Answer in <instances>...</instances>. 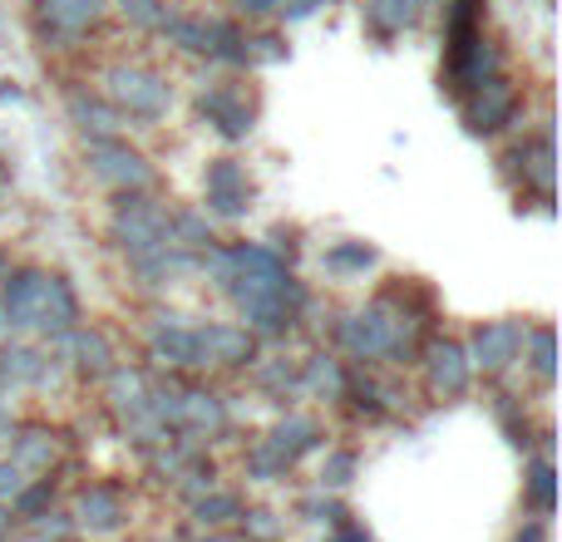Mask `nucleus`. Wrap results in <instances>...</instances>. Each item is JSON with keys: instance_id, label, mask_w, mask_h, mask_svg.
I'll return each mask as SVG.
<instances>
[{"instance_id": "20", "label": "nucleus", "mask_w": 562, "mask_h": 542, "mask_svg": "<svg viewBox=\"0 0 562 542\" xmlns=\"http://www.w3.org/2000/svg\"><path fill=\"white\" fill-rule=\"evenodd\" d=\"M346 360H336L330 350H316L311 360H301V395L311 399H340L346 395Z\"/></svg>"}, {"instance_id": "22", "label": "nucleus", "mask_w": 562, "mask_h": 542, "mask_svg": "<svg viewBox=\"0 0 562 542\" xmlns=\"http://www.w3.org/2000/svg\"><path fill=\"white\" fill-rule=\"evenodd\" d=\"M419 25V0H366V30L375 39H395Z\"/></svg>"}, {"instance_id": "17", "label": "nucleus", "mask_w": 562, "mask_h": 542, "mask_svg": "<svg viewBox=\"0 0 562 542\" xmlns=\"http://www.w3.org/2000/svg\"><path fill=\"white\" fill-rule=\"evenodd\" d=\"M198 267V257L193 252H183L178 242H164V247H154V252H138V257H128V271H134L144 286H173L178 276H188V271Z\"/></svg>"}, {"instance_id": "16", "label": "nucleus", "mask_w": 562, "mask_h": 542, "mask_svg": "<svg viewBox=\"0 0 562 542\" xmlns=\"http://www.w3.org/2000/svg\"><path fill=\"white\" fill-rule=\"evenodd\" d=\"M69 118L85 134V144H94V138H124V124H128L104 94H85V89L69 94Z\"/></svg>"}, {"instance_id": "14", "label": "nucleus", "mask_w": 562, "mask_h": 542, "mask_svg": "<svg viewBox=\"0 0 562 542\" xmlns=\"http://www.w3.org/2000/svg\"><path fill=\"white\" fill-rule=\"evenodd\" d=\"M49 346H55L59 355H65L85 380H104L109 370L119 365L109 336H104V330H94V326H75V330H65V336H55Z\"/></svg>"}, {"instance_id": "27", "label": "nucleus", "mask_w": 562, "mask_h": 542, "mask_svg": "<svg viewBox=\"0 0 562 542\" xmlns=\"http://www.w3.org/2000/svg\"><path fill=\"white\" fill-rule=\"evenodd\" d=\"M109 5H114L134 30H158L164 25V15H168L164 0H109Z\"/></svg>"}, {"instance_id": "24", "label": "nucleus", "mask_w": 562, "mask_h": 542, "mask_svg": "<svg viewBox=\"0 0 562 542\" xmlns=\"http://www.w3.org/2000/svg\"><path fill=\"white\" fill-rule=\"evenodd\" d=\"M321 262H326L330 276H366V271L380 262V252L370 242H356V237H350V242L326 247V257H321Z\"/></svg>"}, {"instance_id": "36", "label": "nucleus", "mask_w": 562, "mask_h": 542, "mask_svg": "<svg viewBox=\"0 0 562 542\" xmlns=\"http://www.w3.org/2000/svg\"><path fill=\"white\" fill-rule=\"evenodd\" d=\"M227 513H237V498H213V504H203V518H213V523H223Z\"/></svg>"}, {"instance_id": "37", "label": "nucleus", "mask_w": 562, "mask_h": 542, "mask_svg": "<svg viewBox=\"0 0 562 542\" xmlns=\"http://www.w3.org/2000/svg\"><path fill=\"white\" fill-rule=\"evenodd\" d=\"M20 488V468L15 464H0V494H15Z\"/></svg>"}, {"instance_id": "11", "label": "nucleus", "mask_w": 562, "mask_h": 542, "mask_svg": "<svg viewBox=\"0 0 562 542\" xmlns=\"http://www.w3.org/2000/svg\"><path fill=\"white\" fill-rule=\"evenodd\" d=\"M203 193H207V217H247L252 207V178L237 158H213L203 173Z\"/></svg>"}, {"instance_id": "34", "label": "nucleus", "mask_w": 562, "mask_h": 542, "mask_svg": "<svg viewBox=\"0 0 562 542\" xmlns=\"http://www.w3.org/2000/svg\"><path fill=\"white\" fill-rule=\"evenodd\" d=\"M528 478H533V484H528V488H533V498H538V504H553V468H548V464H533V474H528Z\"/></svg>"}, {"instance_id": "35", "label": "nucleus", "mask_w": 562, "mask_h": 542, "mask_svg": "<svg viewBox=\"0 0 562 542\" xmlns=\"http://www.w3.org/2000/svg\"><path fill=\"white\" fill-rule=\"evenodd\" d=\"M277 5H281V0H233V10H237V15H247V20L277 15Z\"/></svg>"}, {"instance_id": "10", "label": "nucleus", "mask_w": 562, "mask_h": 542, "mask_svg": "<svg viewBox=\"0 0 562 542\" xmlns=\"http://www.w3.org/2000/svg\"><path fill=\"white\" fill-rule=\"evenodd\" d=\"M198 114L213 124V134H223L227 144H243L257 128V109L247 104V94L237 84H207L198 94Z\"/></svg>"}, {"instance_id": "15", "label": "nucleus", "mask_w": 562, "mask_h": 542, "mask_svg": "<svg viewBox=\"0 0 562 542\" xmlns=\"http://www.w3.org/2000/svg\"><path fill=\"white\" fill-rule=\"evenodd\" d=\"M198 340H203V360L223 370H252V360L262 355V340L247 326H198Z\"/></svg>"}, {"instance_id": "26", "label": "nucleus", "mask_w": 562, "mask_h": 542, "mask_svg": "<svg viewBox=\"0 0 562 542\" xmlns=\"http://www.w3.org/2000/svg\"><path fill=\"white\" fill-rule=\"evenodd\" d=\"M168 237H173L183 252H207V247L217 242L213 237V217L207 213H168Z\"/></svg>"}, {"instance_id": "23", "label": "nucleus", "mask_w": 562, "mask_h": 542, "mask_svg": "<svg viewBox=\"0 0 562 542\" xmlns=\"http://www.w3.org/2000/svg\"><path fill=\"white\" fill-rule=\"evenodd\" d=\"M158 35H164L173 49H183V55L207 59V39H213V15H178V10H168L164 25H158Z\"/></svg>"}, {"instance_id": "25", "label": "nucleus", "mask_w": 562, "mask_h": 542, "mask_svg": "<svg viewBox=\"0 0 562 542\" xmlns=\"http://www.w3.org/2000/svg\"><path fill=\"white\" fill-rule=\"evenodd\" d=\"M524 360H528V370H533L543 385H553L558 380V336H553V326H533L524 336Z\"/></svg>"}, {"instance_id": "7", "label": "nucleus", "mask_w": 562, "mask_h": 542, "mask_svg": "<svg viewBox=\"0 0 562 542\" xmlns=\"http://www.w3.org/2000/svg\"><path fill=\"white\" fill-rule=\"evenodd\" d=\"M524 336H528L524 320H484V326H474V336H469V346H464L474 375L504 380L508 370L524 360Z\"/></svg>"}, {"instance_id": "5", "label": "nucleus", "mask_w": 562, "mask_h": 542, "mask_svg": "<svg viewBox=\"0 0 562 542\" xmlns=\"http://www.w3.org/2000/svg\"><path fill=\"white\" fill-rule=\"evenodd\" d=\"M459 114H464V128L474 138L504 134V128L518 118V84L504 75V69H498V75L479 79L469 94H459Z\"/></svg>"}, {"instance_id": "30", "label": "nucleus", "mask_w": 562, "mask_h": 542, "mask_svg": "<svg viewBox=\"0 0 562 542\" xmlns=\"http://www.w3.org/2000/svg\"><path fill=\"white\" fill-rule=\"evenodd\" d=\"M85 513H94L99 528L119 523V498L109 494V488H89V494H85Z\"/></svg>"}, {"instance_id": "29", "label": "nucleus", "mask_w": 562, "mask_h": 542, "mask_svg": "<svg viewBox=\"0 0 562 542\" xmlns=\"http://www.w3.org/2000/svg\"><path fill=\"white\" fill-rule=\"evenodd\" d=\"M247 59H252V65H277V59H286V39L281 35H247Z\"/></svg>"}, {"instance_id": "33", "label": "nucleus", "mask_w": 562, "mask_h": 542, "mask_svg": "<svg viewBox=\"0 0 562 542\" xmlns=\"http://www.w3.org/2000/svg\"><path fill=\"white\" fill-rule=\"evenodd\" d=\"M321 5H330V0H281L277 15H281V20H311Z\"/></svg>"}, {"instance_id": "32", "label": "nucleus", "mask_w": 562, "mask_h": 542, "mask_svg": "<svg viewBox=\"0 0 562 542\" xmlns=\"http://www.w3.org/2000/svg\"><path fill=\"white\" fill-rule=\"evenodd\" d=\"M350 474H356V454H346V449H340V454L326 459V474H321V478L340 488V484H350Z\"/></svg>"}, {"instance_id": "31", "label": "nucleus", "mask_w": 562, "mask_h": 542, "mask_svg": "<svg viewBox=\"0 0 562 542\" xmlns=\"http://www.w3.org/2000/svg\"><path fill=\"white\" fill-rule=\"evenodd\" d=\"M247 464H252V474H262V478H267V474H277V478H281V474L291 468L286 459H281L277 449H267V444H262V449H252V454H247Z\"/></svg>"}, {"instance_id": "18", "label": "nucleus", "mask_w": 562, "mask_h": 542, "mask_svg": "<svg viewBox=\"0 0 562 542\" xmlns=\"http://www.w3.org/2000/svg\"><path fill=\"white\" fill-rule=\"evenodd\" d=\"M55 355L35 346H5L0 350V385H45L55 380Z\"/></svg>"}, {"instance_id": "19", "label": "nucleus", "mask_w": 562, "mask_h": 542, "mask_svg": "<svg viewBox=\"0 0 562 542\" xmlns=\"http://www.w3.org/2000/svg\"><path fill=\"white\" fill-rule=\"evenodd\" d=\"M321 439H326V429H321L311 415H286V419H277V425H272V434H267V449H277L286 464H296V459L311 454Z\"/></svg>"}, {"instance_id": "9", "label": "nucleus", "mask_w": 562, "mask_h": 542, "mask_svg": "<svg viewBox=\"0 0 562 542\" xmlns=\"http://www.w3.org/2000/svg\"><path fill=\"white\" fill-rule=\"evenodd\" d=\"M35 15L40 30L59 45H79L89 39L109 15V0H35Z\"/></svg>"}, {"instance_id": "28", "label": "nucleus", "mask_w": 562, "mask_h": 542, "mask_svg": "<svg viewBox=\"0 0 562 542\" xmlns=\"http://www.w3.org/2000/svg\"><path fill=\"white\" fill-rule=\"evenodd\" d=\"M15 459L30 468H45L49 459H55V439H49L45 429H25V434L15 439Z\"/></svg>"}, {"instance_id": "4", "label": "nucleus", "mask_w": 562, "mask_h": 542, "mask_svg": "<svg viewBox=\"0 0 562 542\" xmlns=\"http://www.w3.org/2000/svg\"><path fill=\"white\" fill-rule=\"evenodd\" d=\"M168 213L173 207L158 203L148 193H114V223H109V237L124 257H138V252H154V247L173 242L168 237Z\"/></svg>"}, {"instance_id": "6", "label": "nucleus", "mask_w": 562, "mask_h": 542, "mask_svg": "<svg viewBox=\"0 0 562 542\" xmlns=\"http://www.w3.org/2000/svg\"><path fill=\"white\" fill-rule=\"evenodd\" d=\"M85 168L94 183L114 188V193H148L154 188V168L138 148H128L124 138H94L85 144Z\"/></svg>"}, {"instance_id": "13", "label": "nucleus", "mask_w": 562, "mask_h": 542, "mask_svg": "<svg viewBox=\"0 0 562 542\" xmlns=\"http://www.w3.org/2000/svg\"><path fill=\"white\" fill-rule=\"evenodd\" d=\"M504 168L518 178L524 193L553 197V128H538L533 138H524L518 148H508Z\"/></svg>"}, {"instance_id": "1", "label": "nucleus", "mask_w": 562, "mask_h": 542, "mask_svg": "<svg viewBox=\"0 0 562 542\" xmlns=\"http://www.w3.org/2000/svg\"><path fill=\"white\" fill-rule=\"evenodd\" d=\"M330 340L346 350L350 360H390V365H415L419 350L429 340V310H409L390 296H375L370 306L336 316Z\"/></svg>"}, {"instance_id": "2", "label": "nucleus", "mask_w": 562, "mask_h": 542, "mask_svg": "<svg viewBox=\"0 0 562 542\" xmlns=\"http://www.w3.org/2000/svg\"><path fill=\"white\" fill-rule=\"evenodd\" d=\"M0 320H5L10 330L55 340L79 326V296L59 271L10 267V276L0 281Z\"/></svg>"}, {"instance_id": "3", "label": "nucleus", "mask_w": 562, "mask_h": 542, "mask_svg": "<svg viewBox=\"0 0 562 542\" xmlns=\"http://www.w3.org/2000/svg\"><path fill=\"white\" fill-rule=\"evenodd\" d=\"M104 99L124 118L154 124V118H164L168 104H173V84L148 65H109L104 69Z\"/></svg>"}, {"instance_id": "38", "label": "nucleus", "mask_w": 562, "mask_h": 542, "mask_svg": "<svg viewBox=\"0 0 562 542\" xmlns=\"http://www.w3.org/2000/svg\"><path fill=\"white\" fill-rule=\"evenodd\" d=\"M5 276H10V257L0 252V281H5Z\"/></svg>"}, {"instance_id": "8", "label": "nucleus", "mask_w": 562, "mask_h": 542, "mask_svg": "<svg viewBox=\"0 0 562 542\" xmlns=\"http://www.w3.org/2000/svg\"><path fill=\"white\" fill-rule=\"evenodd\" d=\"M419 365H425V389L429 399H464L474 385V365H469V350L449 336H429L419 350Z\"/></svg>"}, {"instance_id": "12", "label": "nucleus", "mask_w": 562, "mask_h": 542, "mask_svg": "<svg viewBox=\"0 0 562 542\" xmlns=\"http://www.w3.org/2000/svg\"><path fill=\"white\" fill-rule=\"evenodd\" d=\"M148 350H154V360L168 370H207L198 326H188L183 316H158L154 326H148Z\"/></svg>"}, {"instance_id": "21", "label": "nucleus", "mask_w": 562, "mask_h": 542, "mask_svg": "<svg viewBox=\"0 0 562 542\" xmlns=\"http://www.w3.org/2000/svg\"><path fill=\"white\" fill-rule=\"evenodd\" d=\"M252 380H257V389H262L267 399L286 405V399L301 395V360H286V355L262 360V355H257L252 360Z\"/></svg>"}]
</instances>
